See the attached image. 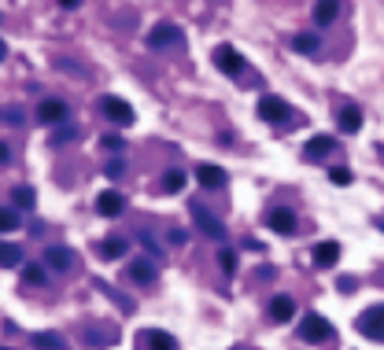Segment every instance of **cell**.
Instances as JSON below:
<instances>
[{"mask_svg":"<svg viewBox=\"0 0 384 350\" xmlns=\"http://www.w3.org/2000/svg\"><path fill=\"white\" fill-rule=\"evenodd\" d=\"M30 347L34 350H67V340H63L59 332H34Z\"/></svg>","mask_w":384,"mask_h":350,"instance_id":"cell-15","label":"cell"},{"mask_svg":"<svg viewBox=\"0 0 384 350\" xmlns=\"http://www.w3.org/2000/svg\"><path fill=\"white\" fill-rule=\"evenodd\" d=\"M292 48L303 52V56H322V37L318 33H296L292 37Z\"/></svg>","mask_w":384,"mask_h":350,"instance_id":"cell-18","label":"cell"},{"mask_svg":"<svg viewBox=\"0 0 384 350\" xmlns=\"http://www.w3.org/2000/svg\"><path fill=\"white\" fill-rule=\"evenodd\" d=\"M4 122H8V125H19V122H22V111H19V107H8Z\"/></svg>","mask_w":384,"mask_h":350,"instance_id":"cell-33","label":"cell"},{"mask_svg":"<svg viewBox=\"0 0 384 350\" xmlns=\"http://www.w3.org/2000/svg\"><path fill=\"white\" fill-rule=\"evenodd\" d=\"M48 280V273H45V266H37V262H30L27 266V284H37V288H41V284Z\"/></svg>","mask_w":384,"mask_h":350,"instance_id":"cell-27","label":"cell"},{"mask_svg":"<svg viewBox=\"0 0 384 350\" xmlns=\"http://www.w3.org/2000/svg\"><path fill=\"white\" fill-rule=\"evenodd\" d=\"M100 111H104L111 122H119V125H133V122H137L133 107H130L126 100H119V96H104V100H100Z\"/></svg>","mask_w":384,"mask_h":350,"instance_id":"cell-6","label":"cell"},{"mask_svg":"<svg viewBox=\"0 0 384 350\" xmlns=\"http://www.w3.org/2000/svg\"><path fill=\"white\" fill-rule=\"evenodd\" d=\"M34 199H37V192L30 185H15L11 188V206H22V211H34Z\"/></svg>","mask_w":384,"mask_h":350,"instance_id":"cell-22","label":"cell"},{"mask_svg":"<svg viewBox=\"0 0 384 350\" xmlns=\"http://www.w3.org/2000/svg\"><path fill=\"white\" fill-rule=\"evenodd\" d=\"M355 325H358V332H362L366 340H377V343H384V303H377V306L362 310Z\"/></svg>","mask_w":384,"mask_h":350,"instance_id":"cell-1","label":"cell"},{"mask_svg":"<svg viewBox=\"0 0 384 350\" xmlns=\"http://www.w3.org/2000/svg\"><path fill=\"white\" fill-rule=\"evenodd\" d=\"M185 181H189L185 170H166V174H163V192H182Z\"/></svg>","mask_w":384,"mask_h":350,"instance_id":"cell-23","label":"cell"},{"mask_svg":"<svg viewBox=\"0 0 384 350\" xmlns=\"http://www.w3.org/2000/svg\"><path fill=\"white\" fill-rule=\"evenodd\" d=\"M100 144H104L108 151H122V144H126V140H122V137H104Z\"/></svg>","mask_w":384,"mask_h":350,"instance_id":"cell-32","label":"cell"},{"mask_svg":"<svg viewBox=\"0 0 384 350\" xmlns=\"http://www.w3.org/2000/svg\"><path fill=\"white\" fill-rule=\"evenodd\" d=\"M237 350H240V347H237Z\"/></svg>","mask_w":384,"mask_h":350,"instance_id":"cell-37","label":"cell"},{"mask_svg":"<svg viewBox=\"0 0 384 350\" xmlns=\"http://www.w3.org/2000/svg\"><path fill=\"white\" fill-rule=\"evenodd\" d=\"M270 317L274 321H292L296 317V303H292L288 295H274L270 299Z\"/></svg>","mask_w":384,"mask_h":350,"instance_id":"cell-19","label":"cell"},{"mask_svg":"<svg viewBox=\"0 0 384 350\" xmlns=\"http://www.w3.org/2000/svg\"><path fill=\"white\" fill-rule=\"evenodd\" d=\"M0 225H4V232H15V225H19L15 206H4V211H0Z\"/></svg>","mask_w":384,"mask_h":350,"instance_id":"cell-29","label":"cell"},{"mask_svg":"<svg viewBox=\"0 0 384 350\" xmlns=\"http://www.w3.org/2000/svg\"><path fill=\"white\" fill-rule=\"evenodd\" d=\"M137 350H177V343H174V335L163 332V328H140Z\"/></svg>","mask_w":384,"mask_h":350,"instance_id":"cell-5","label":"cell"},{"mask_svg":"<svg viewBox=\"0 0 384 350\" xmlns=\"http://www.w3.org/2000/svg\"><path fill=\"white\" fill-rule=\"evenodd\" d=\"M74 137H78V129H74V125H63L59 133L52 137V144H63V140H74Z\"/></svg>","mask_w":384,"mask_h":350,"instance_id":"cell-31","label":"cell"},{"mask_svg":"<svg viewBox=\"0 0 384 350\" xmlns=\"http://www.w3.org/2000/svg\"><path fill=\"white\" fill-rule=\"evenodd\" d=\"M196 181L203 188H222L226 185V170H222V166H214V162H200L196 166Z\"/></svg>","mask_w":384,"mask_h":350,"instance_id":"cell-12","label":"cell"},{"mask_svg":"<svg viewBox=\"0 0 384 350\" xmlns=\"http://www.w3.org/2000/svg\"><path fill=\"white\" fill-rule=\"evenodd\" d=\"M300 340L303 343H325V340H332V325L322 314H307L300 321Z\"/></svg>","mask_w":384,"mask_h":350,"instance_id":"cell-2","label":"cell"},{"mask_svg":"<svg viewBox=\"0 0 384 350\" xmlns=\"http://www.w3.org/2000/svg\"><path fill=\"white\" fill-rule=\"evenodd\" d=\"M126 248H130V243H126L122 236H111V240L100 243V251H104L108 258H122V254H126Z\"/></svg>","mask_w":384,"mask_h":350,"instance_id":"cell-26","label":"cell"},{"mask_svg":"<svg viewBox=\"0 0 384 350\" xmlns=\"http://www.w3.org/2000/svg\"><path fill=\"white\" fill-rule=\"evenodd\" d=\"M104 174H108V177H119V174H122V162H111V166H108Z\"/></svg>","mask_w":384,"mask_h":350,"instance_id":"cell-36","label":"cell"},{"mask_svg":"<svg viewBox=\"0 0 384 350\" xmlns=\"http://www.w3.org/2000/svg\"><path fill=\"white\" fill-rule=\"evenodd\" d=\"M337 15H340V4H314V22L318 26H329Z\"/></svg>","mask_w":384,"mask_h":350,"instance_id":"cell-24","label":"cell"},{"mask_svg":"<svg viewBox=\"0 0 384 350\" xmlns=\"http://www.w3.org/2000/svg\"><path fill=\"white\" fill-rule=\"evenodd\" d=\"M45 262L52 266V269H59V273H67V269L74 266V251L71 248H48L45 251Z\"/></svg>","mask_w":384,"mask_h":350,"instance_id":"cell-16","label":"cell"},{"mask_svg":"<svg viewBox=\"0 0 384 350\" xmlns=\"http://www.w3.org/2000/svg\"><path fill=\"white\" fill-rule=\"evenodd\" d=\"M337 258H340V243H318L314 248V266L318 269H329V266H337Z\"/></svg>","mask_w":384,"mask_h":350,"instance_id":"cell-17","label":"cell"},{"mask_svg":"<svg viewBox=\"0 0 384 350\" xmlns=\"http://www.w3.org/2000/svg\"><path fill=\"white\" fill-rule=\"evenodd\" d=\"M266 225L281 236H288V232H296V214L288 211V206H270V214H266Z\"/></svg>","mask_w":384,"mask_h":350,"instance_id":"cell-9","label":"cell"},{"mask_svg":"<svg viewBox=\"0 0 384 350\" xmlns=\"http://www.w3.org/2000/svg\"><path fill=\"white\" fill-rule=\"evenodd\" d=\"M329 181H332V185H351V170H348V166H332V170H329Z\"/></svg>","mask_w":384,"mask_h":350,"instance_id":"cell-28","label":"cell"},{"mask_svg":"<svg viewBox=\"0 0 384 350\" xmlns=\"http://www.w3.org/2000/svg\"><path fill=\"white\" fill-rule=\"evenodd\" d=\"M332 148H337V140H332V137H325V133H318V137H311V140H307L303 159H307V162H322Z\"/></svg>","mask_w":384,"mask_h":350,"instance_id":"cell-11","label":"cell"},{"mask_svg":"<svg viewBox=\"0 0 384 350\" xmlns=\"http://www.w3.org/2000/svg\"><path fill=\"white\" fill-rule=\"evenodd\" d=\"M185 240H189V236H185V232H182V229H174V232H170V243H177V248H182V243H185Z\"/></svg>","mask_w":384,"mask_h":350,"instance_id":"cell-35","label":"cell"},{"mask_svg":"<svg viewBox=\"0 0 384 350\" xmlns=\"http://www.w3.org/2000/svg\"><path fill=\"white\" fill-rule=\"evenodd\" d=\"M337 288H340V291H355V288H358V280H355V277H340V280H337Z\"/></svg>","mask_w":384,"mask_h":350,"instance_id":"cell-34","label":"cell"},{"mask_svg":"<svg viewBox=\"0 0 384 350\" xmlns=\"http://www.w3.org/2000/svg\"><path fill=\"white\" fill-rule=\"evenodd\" d=\"M337 125H340V133H358V129H362V111H358V107H344Z\"/></svg>","mask_w":384,"mask_h":350,"instance_id":"cell-20","label":"cell"},{"mask_svg":"<svg viewBox=\"0 0 384 350\" xmlns=\"http://www.w3.org/2000/svg\"><path fill=\"white\" fill-rule=\"evenodd\" d=\"M130 277L137 284H156V277H159L156 258H137V262H130Z\"/></svg>","mask_w":384,"mask_h":350,"instance_id":"cell-13","label":"cell"},{"mask_svg":"<svg viewBox=\"0 0 384 350\" xmlns=\"http://www.w3.org/2000/svg\"><path fill=\"white\" fill-rule=\"evenodd\" d=\"M0 258H4V269H15L22 262V248L19 243H4V248H0Z\"/></svg>","mask_w":384,"mask_h":350,"instance_id":"cell-25","label":"cell"},{"mask_svg":"<svg viewBox=\"0 0 384 350\" xmlns=\"http://www.w3.org/2000/svg\"><path fill=\"white\" fill-rule=\"evenodd\" d=\"M170 45H182V30L174 22H159L156 30L148 33V48H170Z\"/></svg>","mask_w":384,"mask_h":350,"instance_id":"cell-8","label":"cell"},{"mask_svg":"<svg viewBox=\"0 0 384 350\" xmlns=\"http://www.w3.org/2000/svg\"><path fill=\"white\" fill-rule=\"evenodd\" d=\"M292 114H296V111H292L281 96H263V100H259V119L270 122V125H285Z\"/></svg>","mask_w":384,"mask_h":350,"instance_id":"cell-3","label":"cell"},{"mask_svg":"<svg viewBox=\"0 0 384 350\" xmlns=\"http://www.w3.org/2000/svg\"><path fill=\"white\" fill-rule=\"evenodd\" d=\"M219 262H222V273H233V269H237V254L229 251V248H222L219 251Z\"/></svg>","mask_w":384,"mask_h":350,"instance_id":"cell-30","label":"cell"},{"mask_svg":"<svg viewBox=\"0 0 384 350\" xmlns=\"http://www.w3.org/2000/svg\"><path fill=\"white\" fill-rule=\"evenodd\" d=\"M82 340H85L89 347H111L115 340H119V332H108V328H93V325H89V328L82 332Z\"/></svg>","mask_w":384,"mask_h":350,"instance_id":"cell-21","label":"cell"},{"mask_svg":"<svg viewBox=\"0 0 384 350\" xmlns=\"http://www.w3.org/2000/svg\"><path fill=\"white\" fill-rule=\"evenodd\" d=\"M122 206H126L122 192H100V196H96V211L104 214V218H119Z\"/></svg>","mask_w":384,"mask_h":350,"instance_id":"cell-14","label":"cell"},{"mask_svg":"<svg viewBox=\"0 0 384 350\" xmlns=\"http://www.w3.org/2000/svg\"><path fill=\"white\" fill-rule=\"evenodd\" d=\"M189 211H192V222H196L203 232H207L211 240H226V225H222L214 214H207V211H203V203H192Z\"/></svg>","mask_w":384,"mask_h":350,"instance_id":"cell-7","label":"cell"},{"mask_svg":"<svg viewBox=\"0 0 384 350\" xmlns=\"http://www.w3.org/2000/svg\"><path fill=\"white\" fill-rule=\"evenodd\" d=\"M37 119H41L45 125H56V122H67V103L63 100H41L37 103Z\"/></svg>","mask_w":384,"mask_h":350,"instance_id":"cell-10","label":"cell"},{"mask_svg":"<svg viewBox=\"0 0 384 350\" xmlns=\"http://www.w3.org/2000/svg\"><path fill=\"white\" fill-rule=\"evenodd\" d=\"M211 59H214V67H219L222 74H229V77H237L240 70H244V56H240L233 45H219Z\"/></svg>","mask_w":384,"mask_h":350,"instance_id":"cell-4","label":"cell"}]
</instances>
